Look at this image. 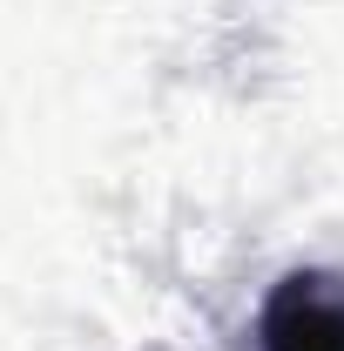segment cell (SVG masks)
<instances>
[{
	"instance_id": "obj_1",
	"label": "cell",
	"mask_w": 344,
	"mask_h": 351,
	"mask_svg": "<svg viewBox=\"0 0 344 351\" xmlns=\"http://www.w3.org/2000/svg\"><path fill=\"white\" fill-rule=\"evenodd\" d=\"M257 351H344V277L291 270L257 311Z\"/></svg>"
}]
</instances>
